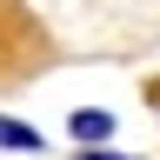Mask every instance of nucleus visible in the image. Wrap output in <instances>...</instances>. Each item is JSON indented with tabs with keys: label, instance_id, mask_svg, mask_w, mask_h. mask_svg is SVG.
<instances>
[{
	"label": "nucleus",
	"instance_id": "obj_2",
	"mask_svg": "<svg viewBox=\"0 0 160 160\" xmlns=\"http://www.w3.org/2000/svg\"><path fill=\"white\" fill-rule=\"evenodd\" d=\"M0 153H47V140H40V127H27V120H7V113H0Z\"/></svg>",
	"mask_w": 160,
	"mask_h": 160
},
{
	"label": "nucleus",
	"instance_id": "obj_3",
	"mask_svg": "<svg viewBox=\"0 0 160 160\" xmlns=\"http://www.w3.org/2000/svg\"><path fill=\"white\" fill-rule=\"evenodd\" d=\"M80 160H133V153H120V147H80Z\"/></svg>",
	"mask_w": 160,
	"mask_h": 160
},
{
	"label": "nucleus",
	"instance_id": "obj_4",
	"mask_svg": "<svg viewBox=\"0 0 160 160\" xmlns=\"http://www.w3.org/2000/svg\"><path fill=\"white\" fill-rule=\"evenodd\" d=\"M0 20H7V0H0Z\"/></svg>",
	"mask_w": 160,
	"mask_h": 160
},
{
	"label": "nucleus",
	"instance_id": "obj_1",
	"mask_svg": "<svg viewBox=\"0 0 160 160\" xmlns=\"http://www.w3.org/2000/svg\"><path fill=\"white\" fill-rule=\"evenodd\" d=\"M67 133L80 140V147H107V140H113V113L107 107H73L67 113Z\"/></svg>",
	"mask_w": 160,
	"mask_h": 160
}]
</instances>
